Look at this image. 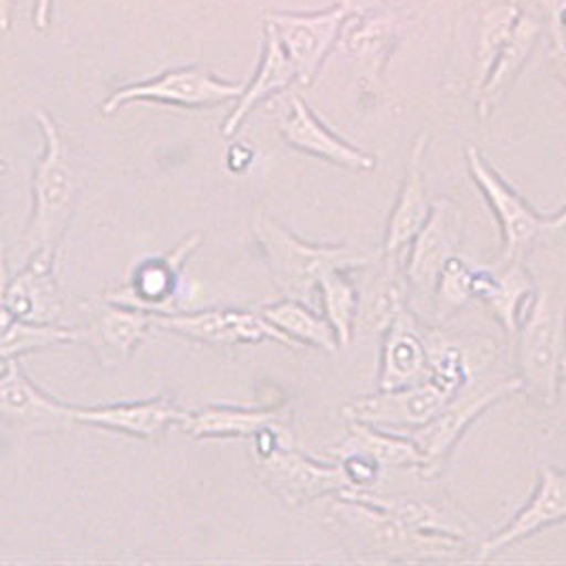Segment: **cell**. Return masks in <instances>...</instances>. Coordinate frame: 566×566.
Masks as SVG:
<instances>
[{"label": "cell", "mask_w": 566, "mask_h": 566, "mask_svg": "<svg viewBox=\"0 0 566 566\" xmlns=\"http://www.w3.org/2000/svg\"><path fill=\"white\" fill-rule=\"evenodd\" d=\"M253 233L270 276L284 297L308 302L321 281L334 272H360L380 258V249L371 251L350 244H314L286 230L283 223L259 210L253 219Z\"/></svg>", "instance_id": "cell-3"}, {"label": "cell", "mask_w": 566, "mask_h": 566, "mask_svg": "<svg viewBox=\"0 0 566 566\" xmlns=\"http://www.w3.org/2000/svg\"><path fill=\"white\" fill-rule=\"evenodd\" d=\"M464 164L501 228L496 263L524 261L537 244H545L547 217L531 207L475 145L464 147Z\"/></svg>", "instance_id": "cell-7"}, {"label": "cell", "mask_w": 566, "mask_h": 566, "mask_svg": "<svg viewBox=\"0 0 566 566\" xmlns=\"http://www.w3.org/2000/svg\"><path fill=\"white\" fill-rule=\"evenodd\" d=\"M359 295L357 329L387 334L395 318L412 306L403 255H387L380 249V258L369 265V276L359 286Z\"/></svg>", "instance_id": "cell-23"}, {"label": "cell", "mask_w": 566, "mask_h": 566, "mask_svg": "<svg viewBox=\"0 0 566 566\" xmlns=\"http://www.w3.org/2000/svg\"><path fill=\"white\" fill-rule=\"evenodd\" d=\"M563 378H565V382H566V360H565V369H563Z\"/></svg>", "instance_id": "cell-41"}, {"label": "cell", "mask_w": 566, "mask_h": 566, "mask_svg": "<svg viewBox=\"0 0 566 566\" xmlns=\"http://www.w3.org/2000/svg\"><path fill=\"white\" fill-rule=\"evenodd\" d=\"M244 85L226 81L214 75L207 66H179L157 77L136 81L117 87L101 111L113 115L128 104L149 103L177 106V108H214L226 103H235Z\"/></svg>", "instance_id": "cell-8"}, {"label": "cell", "mask_w": 566, "mask_h": 566, "mask_svg": "<svg viewBox=\"0 0 566 566\" xmlns=\"http://www.w3.org/2000/svg\"><path fill=\"white\" fill-rule=\"evenodd\" d=\"M392 2L395 0H335V4L342 7L350 18L374 13V11H385L390 9Z\"/></svg>", "instance_id": "cell-36"}, {"label": "cell", "mask_w": 566, "mask_h": 566, "mask_svg": "<svg viewBox=\"0 0 566 566\" xmlns=\"http://www.w3.org/2000/svg\"><path fill=\"white\" fill-rule=\"evenodd\" d=\"M200 242L202 233H191L172 251L143 259L132 270L128 283L104 291V297L132 308L147 310L157 316L179 312L180 276Z\"/></svg>", "instance_id": "cell-14"}, {"label": "cell", "mask_w": 566, "mask_h": 566, "mask_svg": "<svg viewBox=\"0 0 566 566\" xmlns=\"http://www.w3.org/2000/svg\"><path fill=\"white\" fill-rule=\"evenodd\" d=\"M0 413L7 427L24 436L64 433L77 424L75 406L57 401L36 387L20 359L2 360Z\"/></svg>", "instance_id": "cell-15"}, {"label": "cell", "mask_w": 566, "mask_h": 566, "mask_svg": "<svg viewBox=\"0 0 566 566\" xmlns=\"http://www.w3.org/2000/svg\"><path fill=\"white\" fill-rule=\"evenodd\" d=\"M475 270L467 259L457 255L446 263V268L439 274L436 291H433V302H431V312L438 323L448 321L454 316L459 310H463L473 297V281H475Z\"/></svg>", "instance_id": "cell-34"}, {"label": "cell", "mask_w": 566, "mask_h": 566, "mask_svg": "<svg viewBox=\"0 0 566 566\" xmlns=\"http://www.w3.org/2000/svg\"><path fill=\"white\" fill-rule=\"evenodd\" d=\"M295 83L300 85V75L293 60L284 50L274 27L268 20H263V45H261L258 71L244 85L240 98L233 103L230 115L221 126V134L226 138L235 136L238 129L242 128V124L249 119V115L258 108L259 104L286 94Z\"/></svg>", "instance_id": "cell-22"}, {"label": "cell", "mask_w": 566, "mask_h": 566, "mask_svg": "<svg viewBox=\"0 0 566 566\" xmlns=\"http://www.w3.org/2000/svg\"><path fill=\"white\" fill-rule=\"evenodd\" d=\"M155 329L180 335L185 339L205 344L210 348L251 346L261 342H276L286 348L300 346L279 332L261 312L242 308H207L175 312L155 316Z\"/></svg>", "instance_id": "cell-9"}, {"label": "cell", "mask_w": 566, "mask_h": 566, "mask_svg": "<svg viewBox=\"0 0 566 566\" xmlns=\"http://www.w3.org/2000/svg\"><path fill=\"white\" fill-rule=\"evenodd\" d=\"M346 439L334 450L335 457L346 454H363L374 463L392 469H412L420 471L422 454L408 433L388 431L380 427H371L359 420H346Z\"/></svg>", "instance_id": "cell-29"}, {"label": "cell", "mask_w": 566, "mask_h": 566, "mask_svg": "<svg viewBox=\"0 0 566 566\" xmlns=\"http://www.w3.org/2000/svg\"><path fill=\"white\" fill-rule=\"evenodd\" d=\"M78 312V344L90 346L96 359L106 367H117L129 360L138 344L154 329L157 316L147 310L117 304L104 295L83 302Z\"/></svg>", "instance_id": "cell-13"}, {"label": "cell", "mask_w": 566, "mask_h": 566, "mask_svg": "<svg viewBox=\"0 0 566 566\" xmlns=\"http://www.w3.org/2000/svg\"><path fill=\"white\" fill-rule=\"evenodd\" d=\"M253 441L255 473L286 507H302L316 499L353 490L342 464L316 461L295 448L291 424H272Z\"/></svg>", "instance_id": "cell-5"}, {"label": "cell", "mask_w": 566, "mask_h": 566, "mask_svg": "<svg viewBox=\"0 0 566 566\" xmlns=\"http://www.w3.org/2000/svg\"><path fill=\"white\" fill-rule=\"evenodd\" d=\"M293 412V401L289 399L263 408L207 406L185 412L179 427L193 439H253L272 424H291Z\"/></svg>", "instance_id": "cell-27"}, {"label": "cell", "mask_w": 566, "mask_h": 566, "mask_svg": "<svg viewBox=\"0 0 566 566\" xmlns=\"http://www.w3.org/2000/svg\"><path fill=\"white\" fill-rule=\"evenodd\" d=\"M431 376L429 337L418 312L408 306L382 335L378 390L412 387Z\"/></svg>", "instance_id": "cell-21"}, {"label": "cell", "mask_w": 566, "mask_h": 566, "mask_svg": "<svg viewBox=\"0 0 566 566\" xmlns=\"http://www.w3.org/2000/svg\"><path fill=\"white\" fill-rule=\"evenodd\" d=\"M459 392L429 376L412 387L378 390L342 406L344 420H359L388 431L410 433L431 422Z\"/></svg>", "instance_id": "cell-11"}, {"label": "cell", "mask_w": 566, "mask_h": 566, "mask_svg": "<svg viewBox=\"0 0 566 566\" xmlns=\"http://www.w3.org/2000/svg\"><path fill=\"white\" fill-rule=\"evenodd\" d=\"M342 494H348L353 499L365 501L369 505H376L388 514L399 517L408 526L416 531L429 533V535H443L454 539L473 543V531L467 524V520L448 507L433 503L429 499H418L410 494H380L374 490H346ZM339 496V494H337Z\"/></svg>", "instance_id": "cell-28"}, {"label": "cell", "mask_w": 566, "mask_h": 566, "mask_svg": "<svg viewBox=\"0 0 566 566\" xmlns=\"http://www.w3.org/2000/svg\"><path fill=\"white\" fill-rule=\"evenodd\" d=\"M403 32L406 22L392 9L355 15L346 22L337 50L353 57L371 83H378Z\"/></svg>", "instance_id": "cell-26"}, {"label": "cell", "mask_w": 566, "mask_h": 566, "mask_svg": "<svg viewBox=\"0 0 566 566\" xmlns=\"http://www.w3.org/2000/svg\"><path fill=\"white\" fill-rule=\"evenodd\" d=\"M547 62H549V69L556 77L560 78L566 85V52H554V50H547Z\"/></svg>", "instance_id": "cell-39"}, {"label": "cell", "mask_w": 566, "mask_h": 566, "mask_svg": "<svg viewBox=\"0 0 566 566\" xmlns=\"http://www.w3.org/2000/svg\"><path fill=\"white\" fill-rule=\"evenodd\" d=\"M276 128L284 143L300 154L323 159L337 168L353 172H369L376 168V157L363 151L335 134L300 94H286L283 106L276 113Z\"/></svg>", "instance_id": "cell-16"}, {"label": "cell", "mask_w": 566, "mask_h": 566, "mask_svg": "<svg viewBox=\"0 0 566 566\" xmlns=\"http://www.w3.org/2000/svg\"><path fill=\"white\" fill-rule=\"evenodd\" d=\"M69 344H78L77 327L48 325V323H30L11 316L2 310V337H0V355L2 360L22 359L32 353L60 348Z\"/></svg>", "instance_id": "cell-32"}, {"label": "cell", "mask_w": 566, "mask_h": 566, "mask_svg": "<svg viewBox=\"0 0 566 566\" xmlns=\"http://www.w3.org/2000/svg\"><path fill=\"white\" fill-rule=\"evenodd\" d=\"M522 0H501L490 4L480 15L478 32H475V52H473V69H471V94L473 98L484 87L486 78L492 73L494 62L507 45L515 24L522 15Z\"/></svg>", "instance_id": "cell-30"}, {"label": "cell", "mask_w": 566, "mask_h": 566, "mask_svg": "<svg viewBox=\"0 0 566 566\" xmlns=\"http://www.w3.org/2000/svg\"><path fill=\"white\" fill-rule=\"evenodd\" d=\"M537 281V295L512 344L522 395L549 410L558 406L565 382L566 284L547 276Z\"/></svg>", "instance_id": "cell-2"}, {"label": "cell", "mask_w": 566, "mask_h": 566, "mask_svg": "<svg viewBox=\"0 0 566 566\" xmlns=\"http://www.w3.org/2000/svg\"><path fill=\"white\" fill-rule=\"evenodd\" d=\"M259 312L300 348H318L325 353H335L339 348L334 327L325 314H316L304 300L284 297L281 302L265 304Z\"/></svg>", "instance_id": "cell-31"}, {"label": "cell", "mask_w": 566, "mask_h": 566, "mask_svg": "<svg viewBox=\"0 0 566 566\" xmlns=\"http://www.w3.org/2000/svg\"><path fill=\"white\" fill-rule=\"evenodd\" d=\"M263 20L276 30L297 69L300 85L310 87L327 57L337 50L350 15L334 4L323 11H268L263 13Z\"/></svg>", "instance_id": "cell-12"}, {"label": "cell", "mask_w": 566, "mask_h": 566, "mask_svg": "<svg viewBox=\"0 0 566 566\" xmlns=\"http://www.w3.org/2000/svg\"><path fill=\"white\" fill-rule=\"evenodd\" d=\"M34 119L43 134V154L32 175V208L24 233L27 258L36 251L60 253L78 200L77 170L62 129L43 108L34 113Z\"/></svg>", "instance_id": "cell-4"}, {"label": "cell", "mask_w": 566, "mask_h": 566, "mask_svg": "<svg viewBox=\"0 0 566 566\" xmlns=\"http://www.w3.org/2000/svg\"><path fill=\"white\" fill-rule=\"evenodd\" d=\"M335 537L355 558L369 560H446L461 558L469 541L416 531L399 517L348 494L335 496L327 512Z\"/></svg>", "instance_id": "cell-1"}, {"label": "cell", "mask_w": 566, "mask_h": 566, "mask_svg": "<svg viewBox=\"0 0 566 566\" xmlns=\"http://www.w3.org/2000/svg\"><path fill=\"white\" fill-rule=\"evenodd\" d=\"M464 210L452 198H436L433 212L403 255L410 300L431 310L433 291L446 263L459 255L463 244Z\"/></svg>", "instance_id": "cell-10"}, {"label": "cell", "mask_w": 566, "mask_h": 566, "mask_svg": "<svg viewBox=\"0 0 566 566\" xmlns=\"http://www.w3.org/2000/svg\"><path fill=\"white\" fill-rule=\"evenodd\" d=\"M13 9L15 0H0V30L7 34L13 24Z\"/></svg>", "instance_id": "cell-40"}, {"label": "cell", "mask_w": 566, "mask_h": 566, "mask_svg": "<svg viewBox=\"0 0 566 566\" xmlns=\"http://www.w3.org/2000/svg\"><path fill=\"white\" fill-rule=\"evenodd\" d=\"M353 272L334 270L329 272L321 284V306L325 318L334 327L335 337L339 348L350 346L353 337L357 334V316H359V286L350 279Z\"/></svg>", "instance_id": "cell-33"}, {"label": "cell", "mask_w": 566, "mask_h": 566, "mask_svg": "<svg viewBox=\"0 0 566 566\" xmlns=\"http://www.w3.org/2000/svg\"><path fill=\"white\" fill-rule=\"evenodd\" d=\"M53 18V0H34L32 7V24L36 28V32L45 34L52 27Z\"/></svg>", "instance_id": "cell-37"}, {"label": "cell", "mask_w": 566, "mask_h": 566, "mask_svg": "<svg viewBox=\"0 0 566 566\" xmlns=\"http://www.w3.org/2000/svg\"><path fill=\"white\" fill-rule=\"evenodd\" d=\"M55 259L57 253L36 251L13 276L4 270L2 310L30 323H60L64 300L55 279Z\"/></svg>", "instance_id": "cell-18"}, {"label": "cell", "mask_w": 566, "mask_h": 566, "mask_svg": "<svg viewBox=\"0 0 566 566\" xmlns=\"http://www.w3.org/2000/svg\"><path fill=\"white\" fill-rule=\"evenodd\" d=\"M182 416L185 410L168 395H159L147 401H126L94 408L75 406L77 424L98 427L134 439H159L168 427H179Z\"/></svg>", "instance_id": "cell-24"}, {"label": "cell", "mask_w": 566, "mask_h": 566, "mask_svg": "<svg viewBox=\"0 0 566 566\" xmlns=\"http://www.w3.org/2000/svg\"><path fill=\"white\" fill-rule=\"evenodd\" d=\"M514 395H522V382L515 374L512 376H503L494 371L480 374L431 422H427L416 431H410L408 436L416 441L422 454V467L418 475L422 480H436L441 475L454 448L469 431V427L480 416L489 412L492 406Z\"/></svg>", "instance_id": "cell-6"}, {"label": "cell", "mask_w": 566, "mask_h": 566, "mask_svg": "<svg viewBox=\"0 0 566 566\" xmlns=\"http://www.w3.org/2000/svg\"><path fill=\"white\" fill-rule=\"evenodd\" d=\"M563 522H566V469L541 464L537 486L526 505L501 531L475 545V560L486 563L510 545L531 539Z\"/></svg>", "instance_id": "cell-17"}, {"label": "cell", "mask_w": 566, "mask_h": 566, "mask_svg": "<svg viewBox=\"0 0 566 566\" xmlns=\"http://www.w3.org/2000/svg\"><path fill=\"white\" fill-rule=\"evenodd\" d=\"M560 240H566V207L560 208L556 214L547 217L545 244L547 242H560Z\"/></svg>", "instance_id": "cell-38"}, {"label": "cell", "mask_w": 566, "mask_h": 566, "mask_svg": "<svg viewBox=\"0 0 566 566\" xmlns=\"http://www.w3.org/2000/svg\"><path fill=\"white\" fill-rule=\"evenodd\" d=\"M522 7H524L522 15L515 24L507 45L503 48L499 60L494 62L492 73L486 78L484 87L473 98L480 119H490L492 113L507 98L515 81L524 73L528 60L537 50L541 36L545 34V22H543L539 11L537 9L528 11L524 2H522Z\"/></svg>", "instance_id": "cell-25"}, {"label": "cell", "mask_w": 566, "mask_h": 566, "mask_svg": "<svg viewBox=\"0 0 566 566\" xmlns=\"http://www.w3.org/2000/svg\"><path fill=\"white\" fill-rule=\"evenodd\" d=\"M545 22L549 50L566 52V0H531Z\"/></svg>", "instance_id": "cell-35"}, {"label": "cell", "mask_w": 566, "mask_h": 566, "mask_svg": "<svg viewBox=\"0 0 566 566\" xmlns=\"http://www.w3.org/2000/svg\"><path fill=\"white\" fill-rule=\"evenodd\" d=\"M539 281L528 270L526 261L496 263L494 268H478L473 281V297L482 302L501 329L514 342L520 325L537 295Z\"/></svg>", "instance_id": "cell-20"}, {"label": "cell", "mask_w": 566, "mask_h": 566, "mask_svg": "<svg viewBox=\"0 0 566 566\" xmlns=\"http://www.w3.org/2000/svg\"><path fill=\"white\" fill-rule=\"evenodd\" d=\"M429 132H420L413 140L406 177L401 182L397 202L390 210L387 230L382 238V253L403 255V251L412 244L413 238L424 228L433 212V202L429 198L427 187V151H429Z\"/></svg>", "instance_id": "cell-19"}]
</instances>
